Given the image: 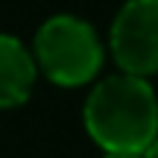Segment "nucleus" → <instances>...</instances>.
Returning <instances> with one entry per match:
<instances>
[{"label":"nucleus","instance_id":"2","mask_svg":"<svg viewBox=\"0 0 158 158\" xmlns=\"http://www.w3.org/2000/svg\"><path fill=\"white\" fill-rule=\"evenodd\" d=\"M35 59L47 79L73 88L97 76L102 64V47L85 21L73 15H56L35 32Z\"/></svg>","mask_w":158,"mask_h":158},{"label":"nucleus","instance_id":"4","mask_svg":"<svg viewBox=\"0 0 158 158\" xmlns=\"http://www.w3.org/2000/svg\"><path fill=\"white\" fill-rule=\"evenodd\" d=\"M32 82L35 62L29 50L12 35H0V106H21L32 91Z\"/></svg>","mask_w":158,"mask_h":158},{"label":"nucleus","instance_id":"6","mask_svg":"<svg viewBox=\"0 0 158 158\" xmlns=\"http://www.w3.org/2000/svg\"><path fill=\"white\" fill-rule=\"evenodd\" d=\"M106 158H143L141 152H106Z\"/></svg>","mask_w":158,"mask_h":158},{"label":"nucleus","instance_id":"3","mask_svg":"<svg viewBox=\"0 0 158 158\" xmlns=\"http://www.w3.org/2000/svg\"><path fill=\"white\" fill-rule=\"evenodd\" d=\"M117 64L132 76L158 73V0H129L111 27Z\"/></svg>","mask_w":158,"mask_h":158},{"label":"nucleus","instance_id":"1","mask_svg":"<svg viewBox=\"0 0 158 158\" xmlns=\"http://www.w3.org/2000/svg\"><path fill=\"white\" fill-rule=\"evenodd\" d=\"M85 126L106 152H143L158 138V100L143 76H111L91 91Z\"/></svg>","mask_w":158,"mask_h":158},{"label":"nucleus","instance_id":"5","mask_svg":"<svg viewBox=\"0 0 158 158\" xmlns=\"http://www.w3.org/2000/svg\"><path fill=\"white\" fill-rule=\"evenodd\" d=\"M143 158H158V138H155V141L152 143H149V147L147 149H143V152H141Z\"/></svg>","mask_w":158,"mask_h":158}]
</instances>
